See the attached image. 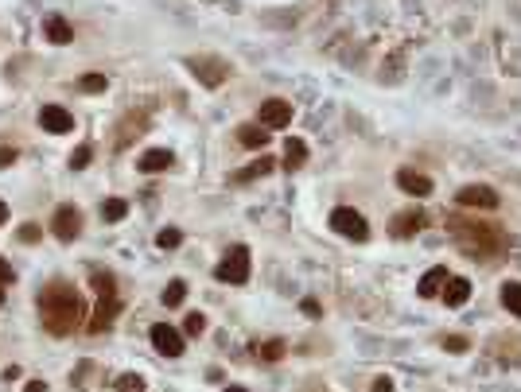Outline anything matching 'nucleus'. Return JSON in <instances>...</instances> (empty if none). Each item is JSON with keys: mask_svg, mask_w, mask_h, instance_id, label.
Returning <instances> with one entry per match:
<instances>
[{"mask_svg": "<svg viewBox=\"0 0 521 392\" xmlns=\"http://www.w3.org/2000/svg\"><path fill=\"white\" fill-rule=\"evenodd\" d=\"M140 129H144V117H136V113H129V117H125V125L117 129V148H125V144L133 140V136H136Z\"/></svg>", "mask_w": 521, "mask_h": 392, "instance_id": "nucleus-21", "label": "nucleus"}, {"mask_svg": "<svg viewBox=\"0 0 521 392\" xmlns=\"http://www.w3.org/2000/svg\"><path fill=\"white\" fill-rule=\"evenodd\" d=\"M238 140H242L245 148H265V144H268V129H265V125H242V129H238Z\"/></svg>", "mask_w": 521, "mask_h": 392, "instance_id": "nucleus-19", "label": "nucleus"}, {"mask_svg": "<svg viewBox=\"0 0 521 392\" xmlns=\"http://www.w3.org/2000/svg\"><path fill=\"white\" fill-rule=\"evenodd\" d=\"M125 214H129V202H125V198H105V202H101V218H105V222H121Z\"/></svg>", "mask_w": 521, "mask_h": 392, "instance_id": "nucleus-23", "label": "nucleus"}, {"mask_svg": "<svg viewBox=\"0 0 521 392\" xmlns=\"http://www.w3.org/2000/svg\"><path fill=\"white\" fill-rule=\"evenodd\" d=\"M179 241H183V233H179V229H160V233H156V245H160V249H179Z\"/></svg>", "mask_w": 521, "mask_h": 392, "instance_id": "nucleus-29", "label": "nucleus"}, {"mask_svg": "<svg viewBox=\"0 0 521 392\" xmlns=\"http://www.w3.org/2000/svg\"><path fill=\"white\" fill-rule=\"evenodd\" d=\"M4 218H8V206L0 202V226H4Z\"/></svg>", "mask_w": 521, "mask_h": 392, "instance_id": "nucleus-39", "label": "nucleus"}, {"mask_svg": "<svg viewBox=\"0 0 521 392\" xmlns=\"http://www.w3.org/2000/svg\"><path fill=\"white\" fill-rule=\"evenodd\" d=\"M502 307H506L509 315H518V319H521V284H518V280L502 284Z\"/></svg>", "mask_w": 521, "mask_h": 392, "instance_id": "nucleus-20", "label": "nucleus"}, {"mask_svg": "<svg viewBox=\"0 0 521 392\" xmlns=\"http://www.w3.org/2000/svg\"><path fill=\"white\" fill-rule=\"evenodd\" d=\"M16 155H20L16 148H8V144H0V167H12V164H16Z\"/></svg>", "mask_w": 521, "mask_h": 392, "instance_id": "nucleus-33", "label": "nucleus"}, {"mask_svg": "<svg viewBox=\"0 0 521 392\" xmlns=\"http://www.w3.org/2000/svg\"><path fill=\"white\" fill-rule=\"evenodd\" d=\"M226 392H245V389H233V384H230V389H226Z\"/></svg>", "mask_w": 521, "mask_h": 392, "instance_id": "nucleus-40", "label": "nucleus"}, {"mask_svg": "<svg viewBox=\"0 0 521 392\" xmlns=\"http://www.w3.org/2000/svg\"><path fill=\"white\" fill-rule=\"evenodd\" d=\"M292 101H284V97H268L265 105L257 109V125H265V129H284V125H292Z\"/></svg>", "mask_w": 521, "mask_h": 392, "instance_id": "nucleus-6", "label": "nucleus"}, {"mask_svg": "<svg viewBox=\"0 0 521 392\" xmlns=\"http://www.w3.org/2000/svg\"><path fill=\"white\" fill-rule=\"evenodd\" d=\"M90 155H94V152H90V148H86V144H82V148H78V152L71 155V167H74V171H82V167L90 164Z\"/></svg>", "mask_w": 521, "mask_h": 392, "instance_id": "nucleus-32", "label": "nucleus"}, {"mask_svg": "<svg viewBox=\"0 0 521 392\" xmlns=\"http://www.w3.org/2000/svg\"><path fill=\"white\" fill-rule=\"evenodd\" d=\"M51 229H55L59 241H74L82 233V210H78V206H59L55 218H51Z\"/></svg>", "mask_w": 521, "mask_h": 392, "instance_id": "nucleus-7", "label": "nucleus"}, {"mask_svg": "<svg viewBox=\"0 0 521 392\" xmlns=\"http://www.w3.org/2000/svg\"><path fill=\"white\" fill-rule=\"evenodd\" d=\"M303 315H312V319L319 315V303H316V299H303Z\"/></svg>", "mask_w": 521, "mask_h": 392, "instance_id": "nucleus-37", "label": "nucleus"}, {"mask_svg": "<svg viewBox=\"0 0 521 392\" xmlns=\"http://www.w3.org/2000/svg\"><path fill=\"white\" fill-rule=\"evenodd\" d=\"M214 276H218L222 284H245V280H249V249H245V245H233V249L218 261Z\"/></svg>", "mask_w": 521, "mask_h": 392, "instance_id": "nucleus-3", "label": "nucleus"}, {"mask_svg": "<svg viewBox=\"0 0 521 392\" xmlns=\"http://www.w3.org/2000/svg\"><path fill=\"white\" fill-rule=\"evenodd\" d=\"M39 319L51 334H71L78 330V322H86V303L78 296V287L66 284V280H51L43 291H39Z\"/></svg>", "mask_w": 521, "mask_h": 392, "instance_id": "nucleus-1", "label": "nucleus"}, {"mask_svg": "<svg viewBox=\"0 0 521 392\" xmlns=\"http://www.w3.org/2000/svg\"><path fill=\"white\" fill-rule=\"evenodd\" d=\"M90 280H94V287H97V296H101V299L117 296V280H113L110 272H90Z\"/></svg>", "mask_w": 521, "mask_h": 392, "instance_id": "nucleus-26", "label": "nucleus"}, {"mask_svg": "<svg viewBox=\"0 0 521 392\" xmlns=\"http://www.w3.org/2000/svg\"><path fill=\"white\" fill-rule=\"evenodd\" d=\"M43 36H47V43H55V47H66V43L74 39V31H71V24H66L59 12H51L47 20H43Z\"/></svg>", "mask_w": 521, "mask_h": 392, "instance_id": "nucleus-12", "label": "nucleus"}, {"mask_svg": "<svg viewBox=\"0 0 521 392\" xmlns=\"http://www.w3.org/2000/svg\"><path fill=\"white\" fill-rule=\"evenodd\" d=\"M444 284H448V268H444V264H436V268H428V272L420 276L416 291H420L424 299H436L440 291H444Z\"/></svg>", "mask_w": 521, "mask_h": 392, "instance_id": "nucleus-14", "label": "nucleus"}, {"mask_svg": "<svg viewBox=\"0 0 521 392\" xmlns=\"http://www.w3.org/2000/svg\"><path fill=\"white\" fill-rule=\"evenodd\" d=\"M160 299H164V307H179L183 299H187V284H183V280H171Z\"/></svg>", "mask_w": 521, "mask_h": 392, "instance_id": "nucleus-24", "label": "nucleus"}, {"mask_svg": "<svg viewBox=\"0 0 521 392\" xmlns=\"http://www.w3.org/2000/svg\"><path fill=\"white\" fill-rule=\"evenodd\" d=\"M203 330H206V319L199 315V311H191V315L183 319V334H191V338H199Z\"/></svg>", "mask_w": 521, "mask_h": 392, "instance_id": "nucleus-30", "label": "nucleus"}, {"mask_svg": "<svg viewBox=\"0 0 521 392\" xmlns=\"http://www.w3.org/2000/svg\"><path fill=\"white\" fill-rule=\"evenodd\" d=\"M459 206H467V210H494L498 206V190L483 187V183H471V187L459 190Z\"/></svg>", "mask_w": 521, "mask_h": 392, "instance_id": "nucleus-9", "label": "nucleus"}, {"mask_svg": "<svg viewBox=\"0 0 521 392\" xmlns=\"http://www.w3.org/2000/svg\"><path fill=\"white\" fill-rule=\"evenodd\" d=\"M397 187L405 190V194H412V198H428V194H432V179L420 175V171L401 167V171H397Z\"/></svg>", "mask_w": 521, "mask_h": 392, "instance_id": "nucleus-11", "label": "nucleus"}, {"mask_svg": "<svg viewBox=\"0 0 521 392\" xmlns=\"http://www.w3.org/2000/svg\"><path fill=\"white\" fill-rule=\"evenodd\" d=\"M20 241H39V226H36V222L20 226Z\"/></svg>", "mask_w": 521, "mask_h": 392, "instance_id": "nucleus-34", "label": "nucleus"}, {"mask_svg": "<svg viewBox=\"0 0 521 392\" xmlns=\"http://www.w3.org/2000/svg\"><path fill=\"white\" fill-rule=\"evenodd\" d=\"M420 226H424V214L420 210H405V214L393 218V237H412Z\"/></svg>", "mask_w": 521, "mask_h": 392, "instance_id": "nucleus-17", "label": "nucleus"}, {"mask_svg": "<svg viewBox=\"0 0 521 392\" xmlns=\"http://www.w3.org/2000/svg\"><path fill=\"white\" fill-rule=\"evenodd\" d=\"M171 164H175V155H171L168 148H148V152L140 155V171H148V175H156V171H168Z\"/></svg>", "mask_w": 521, "mask_h": 392, "instance_id": "nucleus-16", "label": "nucleus"}, {"mask_svg": "<svg viewBox=\"0 0 521 392\" xmlns=\"http://www.w3.org/2000/svg\"><path fill=\"white\" fill-rule=\"evenodd\" d=\"M331 229L339 233V237H351V241H366L370 237V226H366V218L351 206H339L335 214H331Z\"/></svg>", "mask_w": 521, "mask_h": 392, "instance_id": "nucleus-5", "label": "nucleus"}, {"mask_svg": "<svg viewBox=\"0 0 521 392\" xmlns=\"http://www.w3.org/2000/svg\"><path fill=\"white\" fill-rule=\"evenodd\" d=\"M12 280H16L12 264H8V261H0V287H4V284H12Z\"/></svg>", "mask_w": 521, "mask_h": 392, "instance_id": "nucleus-35", "label": "nucleus"}, {"mask_svg": "<svg viewBox=\"0 0 521 392\" xmlns=\"http://www.w3.org/2000/svg\"><path fill=\"white\" fill-rule=\"evenodd\" d=\"M78 86H82L86 94H105V90H110V78H105V74H86Z\"/></svg>", "mask_w": 521, "mask_h": 392, "instance_id": "nucleus-27", "label": "nucleus"}, {"mask_svg": "<svg viewBox=\"0 0 521 392\" xmlns=\"http://www.w3.org/2000/svg\"><path fill=\"white\" fill-rule=\"evenodd\" d=\"M444 303L448 307H463L467 299H471V280H463V276H448V284H444Z\"/></svg>", "mask_w": 521, "mask_h": 392, "instance_id": "nucleus-13", "label": "nucleus"}, {"mask_svg": "<svg viewBox=\"0 0 521 392\" xmlns=\"http://www.w3.org/2000/svg\"><path fill=\"white\" fill-rule=\"evenodd\" d=\"M272 159H268V155H261V159H253V164L245 167V171H238V183H249V179H257V175H268V171H272Z\"/></svg>", "mask_w": 521, "mask_h": 392, "instance_id": "nucleus-22", "label": "nucleus"}, {"mask_svg": "<svg viewBox=\"0 0 521 392\" xmlns=\"http://www.w3.org/2000/svg\"><path fill=\"white\" fill-rule=\"evenodd\" d=\"M187 66H191L194 78H199L203 86H210V90H214V86H222V82H226V78L233 74L230 62H226V59H214V55H199V59H187Z\"/></svg>", "mask_w": 521, "mask_h": 392, "instance_id": "nucleus-4", "label": "nucleus"}, {"mask_svg": "<svg viewBox=\"0 0 521 392\" xmlns=\"http://www.w3.org/2000/svg\"><path fill=\"white\" fill-rule=\"evenodd\" d=\"M467 338H459V334H448V338H444V350H451V354H463V350H467Z\"/></svg>", "mask_w": 521, "mask_h": 392, "instance_id": "nucleus-31", "label": "nucleus"}, {"mask_svg": "<svg viewBox=\"0 0 521 392\" xmlns=\"http://www.w3.org/2000/svg\"><path fill=\"white\" fill-rule=\"evenodd\" d=\"M39 125H43L47 132H55V136H62V132H74V117H71L62 105H43V109H39Z\"/></svg>", "mask_w": 521, "mask_h": 392, "instance_id": "nucleus-10", "label": "nucleus"}, {"mask_svg": "<svg viewBox=\"0 0 521 392\" xmlns=\"http://www.w3.org/2000/svg\"><path fill=\"white\" fill-rule=\"evenodd\" d=\"M24 392H47V384H43V380H27Z\"/></svg>", "mask_w": 521, "mask_h": 392, "instance_id": "nucleus-38", "label": "nucleus"}, {"mask_svg": "<svg viewBox=\"0 0 521 392\" xmlns=\"http://www.w3.org/2000/svg\"><path fill=\"white\" fill-rule=\"evenodd\" d=\"M121 311V303H117V296H110V299H101V307H97V315L90 319V326L86 330L90 334H101V330H110V322H113V315Z\"/></svg>", "mask_w": 521, "mask_h": 392, "instance_id": "nucleus-15", "label": "nucleus"}, {"mask_svg": "<svg viewBox=\"0 0 521 392\" xmlns=\"http://www.w3.org/2000/svg\"><path fill=\"white\" fill-rule=\"evenodd\" d=\"M448 229L455 233V237L467 245L471 252H490V249H502L506 241H502V233H498L494 226H483V222H459V218H451Z\"/></svg>", "mask_w": 521, "mask_h": 392, "instance_id": "nucleus-2", "label": "nucleus"}, {"mask_svg": "<svg viewBox=\"0 0 521 392\" xmlns=\"http://www.w3.org/2000/svg\"><path fill=\"white\" fill-rule=\"evenodd\" d=\"M284 354H288V345L280 342V338H268V342L257 345V357H265V361H280Z\"/></svg>", "mask_w": 521, "mask_h": 392, "instance_id": "nucleus-25", "label": "nucleus"}, {"mask_svg": "<svg viewBox=\"0 0 521 392\" xmlns=\"http://www.w3.org/2000/svg\"><path fill=\"white\" fill-rule=\"evenodd\" d=\"M117 392H144V377L140 373H121L117 377Z\"/></svg>", "mask_w": 521, "mask_h": 392, "instance_id": "nucleus-28", "label": "nucleus"}, {"mask_svg": "<svg viewBox=\"0 0 521 392\" xmlns=\"http://www.w3.org/2000/svg\"><path fill=\"white\" fill-rule=\"evenodd\" d=\"M148 338H152V345H156V354H164V357H179L183 354V334L175 330V326H168V322H156Z\"/></svg>", "mask_w": 521, "mask_h": 392, "instance_id": "nucleus-8", "label": "nucleus"}, {"mask_svg": "<svg viewBox=\"0 0 521 392\" xmlns=\"http://www.w3.org/2000/svg\"><path fill=\"white\" fill-rule=\"evenodd\" d=\"M307 164V144L300 140V136H288V144H284V167L288 171H296V167Z\"/></svg>", "mask_w": 521, "mask_h": 392, "instance_id": "nucleus-18", "label": "nucleus"}, {"mask_svg": "<svg viewBox=\"0 0 521 392\" xmlns=\"http://www.w3.org/2000/svg\"><path fill=\"white\" fill-rule=\"evenodd\" d=\"M0 307H4V291H0Z\"/></svg>", "mask_w": 521, "mask_h": 392, "instance_id": "nucleus-41", "label": "nucleus"}, {"mask_svg": "<svg viewBox=\"0 0 521 392\" xmlns=\"http://www.w3.org/2000/svg\"><path fill=\"white\" fill-rule=\"evenodd\" d=\"M374 392H393V380H389V377H377V380H374Z\"/></svg>", "mask_w": 521, "mask_h": 392, "instance_id": "nucleus-36", "label": "nucleus"}]
</instances>
